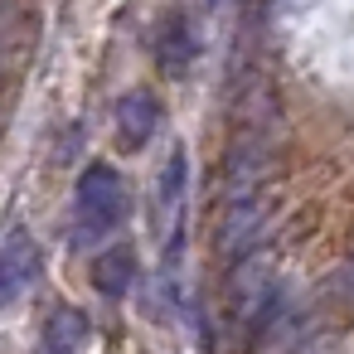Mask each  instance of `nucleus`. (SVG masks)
I'll list each match as a JSON object with an SVG mask.
<instances>
[{"label": "nucleus", "mask_w": 354, "mask_h": 354, "mask_svg": "<svg viewBox=\"0 0 354 354\" xmlns=\"http://www.w3.org/2000/svg\"><path fill=\"white\" fill-rule=\"evenodd\" d=\"M194 54H199V39H194L189 20H185V15H175V20L160 30V49H156V59H160V68H165V73H185Z\"/></svg>", "instance_id": "7"}, {"label": "nucleus", "mask_w": 354, "mask_h": 354, "mask_svg": "<svg viewBox=\"0 0 354 354\" xmlns=\"http://www.w3.org/2000/svg\"><path fill=\"white\" fill-rule=\"evenodd\" d=\"M127 218V185L112 165H88L78 180V218H73V243L78 248H97L117 233V223Z\"/></svg>", "instance_id": "1"}, {"label": "nucleus", "mask_w": 354, "mask_h": 354, "mask_svg": "<svg viewBox=\"0 0 354 354\" xmlns=\"http://www.w3.org/2000/svg\"><path fill=\"white\" fill-rule=\"evenodd\" d=\"M262 218H267V204H262L257 189H248V194H228V199H223V214H218V228H214L218 252H223V257H243L248 243L257 238Z\"/></svg>", "instance_id": "2"}, {"label": "nucleus", "mask_w": 354, "mask_h": 354, "mask_svg": "<svg viewBox=\"0 0 354 354\" xmlns=\"http://www.w3.org/2000/svg\"><path fill=\"white\" fill-rule=\"evenodd\" d=\"M39 344H44L49 354H78V349L93 344V325H88V315H83L78 306H59V310L44 320Z\"/></svg>", "instance_id": "5"}, {"label": "nucleus", "mask_w": 354, "mask_h": 354, "mask_svg": "<svg viewBox=\"0 0 354 354\" xmlns=\"http://www.w3.org/2000/svg\"><path fill=\"white\" fill-rule=\"evenodd\" d=\"M160 127V102L151 93H127L117 102V146L122 151H141Z\"/></svg>", "instance_id": "4"}, {"label": "nucleus", "mask_w": 354, "mask_h": 354, "mask_svg": "<svg viewBox=\"0 0 354 354\" xmlns=\"http://www.w3.org/2000/svg\"><path fill=\"white\" fill-rule=\"evenodd\" d=\"M93 281H97L102 296H127L131 281H136V252H131V243H107L97 252V262H93Z\"/></svg>", "instance_id": "6"}, {"label": "nucleus", "mask_w": 354, "mask_h": 354, "mask_svg": "<svg viewBox=\"0 0 354 354\" xmlns=\"http://www.w3.org/2000/svg\"><path fill=\"white\" fill-rule=\"evenodd\" d=\"M39 277V252L25 233H15L10 243H0V306H10L15 296L30 291V281Z\"/></svg>", "instance_id": "3"}]
</instances>
